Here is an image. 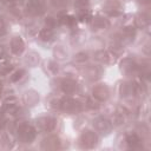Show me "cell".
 Masks as SVG:
<instances>
[{
  "label": "cell",
  "mask_w": 151,
  "mask_h": 151,
  "mask_svg": "<svg viewBox=\"0 0 151 151\" xmlns=\"http://www.w3.org/2000/svg\"><path fill=\"white\" fill-rule=\"evenodd\" d=\"M96 127L99 131H106L110 129V124L105 119H98V120H96Z\"/></svg>",
  "instance_id": "cell-6"
},
{
  "label": "cell",
  "mask_w": 151,
  "mask_h": 151,
  "mask_svg": "<svg viewBox=\"0 0 151 151\" xmlns=\"http://www.w3.org/2000/svg\"><path fill=\"white\" fill-rule=\"evenodd\" d=\"M24 41L19 38V37H14L13 39H12V41H11V50H12V52L13 53H15V54H19V53H21L22 52V50H24Z\"/></svg>",
  "instance_id": "cell-2"
},
{
  "label": "cell",
  "mask_w": 151,
  "mask_h": 151,
  "mask_svg": "<svg viewBox=\"0 0 151 151\" xmlns=\"http://www.w3.org/2000/svg\"><path fill=\"white\" fill-rule=\"evenodd\" d=\"M77 2H78L79 5H85V4L87 2V0H77Z\"/></svg>",
  "instance_id": "cell-13"
},
{
  "label": "cell",
  "mask_w": 151,
  "mask_h": 151,
  "mask_svg": "<svg viewBox=\"0 0 151 151\" xmlns=\"http://www.w3.org/2000/svg\"><path fill=\"white\" fill-rule=\"evenodd\" d=\"M83 139L85 140V143H96V140H97L96 136H94L91 131H86V132L83 134Z\"/></svg>",
  "instance_id": "cell-7"
},
{
  "label": "cell",
  "mask_w": 151,
  "mask_h": 151,
  "mask_svg": "<svg viewBox=\"0 0 151 151\" xmlns=\"http://www.w3.org/2000/svg\"><path fill=\"white\" fill-rule=\"evenodd\" d=\"M52 37H53V33H52L51 29H44L40 33V39L41 40H51Z\"/></svg>",
  "instance_id": "cell-8"
},
{
  "label": "cell",
  "mask_w": 151,
  "mask_h": 151,
  "mask_svg": "<svg viewBox=\"0 0 151 151\" xmlns=\"http://www.w3.org/2000/svg\"><path fill=\"white\" fill-rule=\"evenodd\" d=\"M61 106L66 111H76L79 109V104L76 103L74 100H71V99H64L61 101Z\"/></svg>",
  "instance_id": "cell-4"
},
{
  "label": "cell",
  "mask_w": 151,
  "mask_h": 151,
  "mask_svg": "<svg viewBox=\"0 0 151 151\" xmlns=\"http://www.w3.org/2000/svg\"><path fill=\"white\" fill-rule=\"evenodd\" d=\"M86 59H87V54H86V53H78V54L74 57V60L78 61V63L85 61Z\"/></svg>",
  "instance_id": "cell-10"
},
{
  "label": "cell",
  "mask_w": 151,
  "mask_h": 151,
  "mask_svg": "<svg viewBox=\"0 0 151 151\" xmlns=\"http://www.w3.org/2000/svg\"><path fill=\"white\" fill-rule=\"evenodd\" d=\"M104 25H105V21L103 20V19H100V18H96V19H93V27L94 28H103L104 27Z\"/></svg>",
  "instance_id": "cell-9"
},
{
  "label": "cell",
  "mask_w": 151,
  "mask_h": 151,
  "mask_svg": "<svg viewBox=\"0 0 151 151\" xmlns=\"http://www.w3.org/2000/svg\"><path fill=\"white\" fill-rule=\"evenodd\" d=\"M93 96L98 99H105L109 96V88L104 85H99L93 90Z\"/></svg>",
  "instance_id": "cell-3"
},
{
  "label": "cell",
  "mask_w": 151,
  "mask_h": 151,
  "mask_svg": "<svg viewBox=\"0 0 151 151\" xmlns=\"http://www.w3.org/2000/svg\"><path fill=\"white\" fill-rule=\"evenodd\" d=\"M19 136L24 142H31L34 138V131L28 125H22L19 130Z\"/></svg>",
  "instance_id": "cell-1"
},
{
  "label": "cell",
  "mask_w": 151,
  "mask_h": 151,
  "mask_svg": "<svg viewBox=\"0 0 151 151\" xmlns=\"http://www.w3.org/2000/svg\"><path fill=\"white\" fill-rule=\"evenodd\" d=\"M63 88H64V91L65 92H67V93H73L76 90H77V84L73 81V80H65L64 83H63Z\"/></svg>",
  "instance_id": "cell-5"
},
{
  "label": "cell",
  "mask_w": 151,
  "mask_h": 151,
  "mask_svg": "<svg viewBox=\"0 0 151 151\" xmlns=\"http://www.w3.org/2000/svg\"><path fill=\"white\" fill-rule=\"evenodd\" d=\"M53 4L55 6H58V7H61V6H64L66 4V0H53Z\"/></svg>",
  "instance_id": "cell-11"
},
{
  "label": "cell",
  "mask_w": 151,
  "mask_h": 151,
  "mask_svg": "<svg viewBox=\"0 0 151 151\" xmlns=\"http://www.w3.org/2000/svg\"><path fill=\"white\" fill-rule=\"evenodd\" d=\"M5 54H6V51H5L4 46H1V45H0V58H4V57H5Z\"/></svg>",
  "instance_id": "cell-12"
}]
</instances>
